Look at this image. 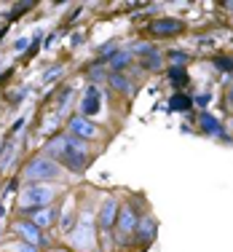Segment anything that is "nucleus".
Masks as SVG:
<instances>
[{"label":"nucleus","instance_id":"9d476101","mask_svg":"<svg viewBox=\"0 0 233 252\" xmlns=\"http://www.w3.org/2000/svg\"><path fill=\"white\" fill-rule=\"evenodd\" d=\"M29 215H32V220H29V223L38 225V228H49V225L54 223V209H51V207L35 209V212H29Z\"/></svg>","mask_w":233,"mask_h":252},{"label":"nucleus","instance_id":"7ed1b4c3","mask_svg":"<svg viewBox=\"0 0 233 252\" xmlns=\"http://www.w3.org/2000/svg\"><path fill=\"white\" fill-rule=\"evenodd\" d=\"M25 177L27 180H54V177H59V166L54 164L51 158H32L27 164V169H25Z\"/></svg>","mask_w":233,"mask_h":252},{"label":"nucleus","instance_id":"f03ea898","mask_svg":"<svg viewBox=\"0 0 233 252\" xmlns=\"http://www.w3.org/2000/svg\"><path fill=\"white\" fill-rule=\"evenodd\" d=\"M51 199H54V188H49V185H27L19 193V207L22 212H35V209L49 207Z\"/></svg>","mask_w":233,"mask_h":252},{"label":"nucleus","instance_id":"2eb2a0df","mask_svg":"<svg viewBox=\"0 0 233 252\" xmlns=\"http://www.w3.org/2000/svg\"><path fill=\"white\" fill-rule=\"evenodd\" d=\"M110 83L118 89V92H123V94H129V92H131V83H129V78H123L121 73L110 75Z\"/></svg>","mask_w":233,"mask_h":252},{"label":"nucleus","instance_id":"0eeeda50","mask_svg":"<svg viewBox=\"0 0 233 252\" xmlns=\"http://www.w3.org/2000/svg\"><path fill=\"white\" fill-rule=\"evenodd\" d=\"M67 126H70V131H73L75 140H91V137L97 134V126H94L91 121H86L83 116H73Z\"/></svg>","mask_w":233,"mask_h":252},{"label":"nucleus","instance_id":"aec40b11","mask_svg":"<svg viewBox=\"0 0 233 252\" xmlns=\"http://www.w3.org/2000/svg\"><path fill=\"white\" fill-rule=\"evenodd\" d=\"M59 73H62V67H59V64H57V67H51V70H49V73H46V75H43V81H54V78H57Z\"/></svg>","mask_w":233,"mask_h":252},{"label":"nucleus","instance_id":"423d86ee","mask_svg":"<svg viewBox=\"0 0 233 252\" xmlns=\"http://www.w3.org/2000/svg\"><path fill=\"white\" fill-rule=\"evenodd\" d=\"M16 233H19V236L25 239L27 244H32V247H40V244L46 247L43 233L38 231V225H32V223H29V220H19V223H16Z\"/></svg>","mask_w":233,"mask_h":252},{"label":"nucleus","instance_id":"4be33fe9","mask_svg":"<svg viewBox=\"0 0 233 252\" xmlns=\"http://www.w3.org/2000/svg\"><path fill=\"white\" fill-rule=\"evenodd\" d=\"M27 43H29L27 38H19V40H16V49H19V51H22V49H27Z\"/></svg>","mask_w":233,"mask_h":252},{"label":"nucleus","instance_id":"1a4fd4ad","mask_svg":"<svg viewBox=\"0 0 233 252\" xmlns=\"http://www.w3.org/2000/svg\"><path fill=\"white\" fill-rule=\"evenodd\" d=\"M118 228H121V233H131L137 231V215H134V207H123L121 212H118Z\"/></svg>","mask_w":233,"mask_h":252},{"label":"nucleus","instance_id":"f8f14e48","mask_svg":"<svg viewBox=\"0 0 233 252\" xmlns=\"http://www.w3.org/2000/svg\"><path fill=\"white\" fill-rule=\"evenodd\" d=\"M201 129H204L206 134H220V137H223V126H220V121L214 116H209V113L201 116Z\"/></svg>","mask_w":233,"mask_h":252},{"label":"nucleus","instance_id":"4468645a","mask_svg":"<svg viewBox=\"0 0 233 252\" xmlns=\"http://www.w3.org/2000/svg\"><path fill=\"white\" fill-rule=\"evenodd\" d=\"M169 81L175 83V86H185V83H188V73H185V67H172L169 70Z\"/></svg>","mask_w":233,"mask_h":252},{"label":"nucleus","instance_id":"a211bd4d","mask_svg":"<svg viewBox=\"0 0 233 252\" xmlns=\"http://www.w3.org/2000/svg\"><path fill=\"white\" fill-rule=\"evenodd\" d=\"M172 59H175V67H182L185 62H188V54H182V51H175V54H169Z\"/></svg>","mask_w":233,"mask_h":252},{"label":"nucleus","instance_id":"f3484780","mask_svg":"<svg viewBox=\"0 0 233 252\" xmlns=\"http://www.w3.org/2000/svg\"><path fill=\"white\" fill-rule=\"evenodd\" d=\"M142 64L145 67H150V70H158L161 67V57H158V51H145V59H142Z\"/></svg>","mask_w":233,"mask_h":252},{"label":"nucleus","instance_id":"39448f33","mask_svg":"<svg viewBox=\"0 0 233 252\" xmlns=\"http://www.w3.org/2000/svg\"><path fill=\"white\" fill-rule=\"evenodd\" d=\"M102 92H99L97 86H86V92H83V99H81V113L83 118L86 116H97L99 107H102Z\"/></svg>","mask_w":233,"mask_h":252},{"label":"nucleus","instance_id":"6ab92c4d","mask_svg":"<svg viewBox=\"0 0 233 252\" xmlns=\"http://www.w3.org/2000/svg\"><path fill=\"white\" fill-rule=\"evenodd\" d=\"M214 64H217L220 70H231V67H233V59H225V57H220V59H214Z\"/></svg>","mask_w":233,"mask_h":252},{"label":"nucleus","instance_id":"9b49d317","mask_svg":"<svg viewBox=\"0 0 233 252\" xmlns=\"http://www.w3.org/2000/svg\"><path fill=\"white\" fill-rule=\"evenodd\" d=\"M137 228H140V242L142 244H150L153 239H155V220L145 218L142 223H137Z\"/></svg>","mask_w":233,"mask_h":252},{"label":"nucleus","instance_id":"ddd939ff","mask_svg":"<svg viewBox=\"0 0 233 252\" xmlns=\"http://www.w3.org/2000/svg\"><path fill=\"white\" fill-rule=\"evenodd\" d=\"M107 62H110V67H113V70H121V67H126V64L131 62V54L118 51V54H113V57H107Z\"/></svg>","mask_w":233,"mask_h":252},{"label":"nucleus","instance_id":"dca6fc26","mask_svg":"<svg viewBox=\"0 0 233 252\" xmlns=\"http://www.w3.org/2000/svg\"><path fill=\"white\" fill-rule=\"evenodd\" d=\"M169 107H172V110H188V107H190V99L185 97V94H175V97L169 99Z\"/></svg>","mask_w":233,"mask_h":252},{"label":"nucleus","instance_id":"6e6552de","mask_svg":"<svg viewBox=\"0 0 233 252\" xmlns=\"http://www.w3.org/2000/svg\"><path fill=\"white\" fill-rule=\"evenodd\" d=\"M116 220H118V204L113 201V199H107L105 204H102V209H99V228L102 231H107V228H113L116 225Z\"/></svg>","mask_w":233,"mask_h":252},{"label":"nucleus","instance_id":"412c9836","mask_svg":"<svg viewBox=\"0 0 233 252\" xmlns=\"http://www.w3.org/2000/svg\"><path fill=\"white\" fill-rule=\"evenodd\" d=\"M19 252H38V250H35L32 244H27V242H25V244H19Z\"/></svg>","mask_w":233,"mask_h":252},{"label":"nucleus","instance_id":"b1692460","mask_svg":"<svg viewBox=\"0 0 233 252\" xmlns=\"http://www.w3.org/2000/svg\"><path fill=\"white\" fill-rule=\"evenodd\" d=\"M231 99H233V92H231Z\"/></svg>","mask_w":233,"mask_h":252},{"label":"nucleus","instance_id":"20e7f679","mask_svg":"<svg viewBox=\"0 0 233 252\" xmlns=\"http://www.w3.org/2000/svg\"><path fill=\"white\" fill-rule=\"evenodd\" d=\"M182 30H185V25L180 19H155L147 25V32L155 35V38H169V35H177Z\"/></svg>","mask_w":233,"mask_h":252},{"label":"nucleus","instance_id":"5701e85b","mask_svg":"<svg viewBox=\"0 0 233 252\" xmlns=\"http://www.w3.org/2000/svg\"><path fill=\"white\" fill-rule=\"evenodd\" d=\"M228 8H231V11H233V3H228Z\"/></svg>","mask_w":233,"mask_h":252},{"label":"nucleus","instance_id":"f257e3e1","mask_svg":"<svg viewBox=\"0 0 233 252\" xmlns=\"http://www.w3.org/2000/svg\"><path fill=\"white\" fill-rule=\"evenodd\" d=\"M49 153L59 156V161H62L70 172H75V175H81V172L86 169V164H88L86 145H83L81 140H75V137H57V140L49 145Z\"/></svg>","mask_w":233,"mask_h":252}]
</instances>
